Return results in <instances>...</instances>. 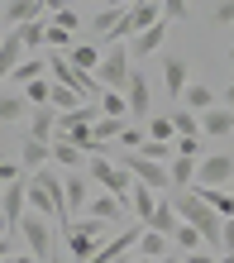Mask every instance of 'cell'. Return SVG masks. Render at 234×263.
<instances>
[{"label": "cell", "mask_w": 234, "mask_h": 263, "mask_svg": "<svg viewBox=\"0 0 234 263\" xmlns=\"http://www.w3.org/2000/svg\"><path fill=\"white\" fill-rule=\"evenodd\" d=\"M129 211H134V220H139V225H148V220H153V211H158V192L139 182L134 196H129Z\"/></svg>", "instance_id": "2e32d148"}, {"label": "cell", "mask_w": 234, "mask_h": 263, "mask_svg": "<svg viewBox=\"0 0 234 263\" xmlns=\"http://www.w3.org/2000/svg\"><path fill=\"white\" fill-rule=\"evenodd\" d=\"M139 263H158V258H144V254H139Z\"/></svg>", "instance_id": "681fc988"}, {"label": "cell", "mask_w": 234, "mask_h": 263, "mask_svg": "<svg viewBox=\"0 0 234 263\" xmlns=\"http://www.w3.org/2000/svg\"><path fill=\"white\" fill-rule=\"evenodd\" d=\"M5 258H10V239L0 235V263H5Z\"/></svg>", "instance_id": "f6af8a7d"}, {"label": "cell", "mask_w": 234, "mask_h": 263, "mask_svg": "<svg viewBox=\"0 0 234 263\" xmlns=\"http://www.w3.org/2000/svg\"><path fill=\"white\" fill-rule=\"evenodd\" d=\"M91 182H96V192L120 196V201H124V211H129V196H134V187H139V182L124 173L120 163H110L105 153H91Z\"/></svg>", "instance_id": "3957f363"}, {"label": "cell", "mask_w": 234, "mask_h": 263, "mask_svg": "<svg viewBox=\"0 0 234 263\" xmlns=\"http://www.w3.org/2000/svg\"><path fill=\"white\" fill-rule=\"evenodd\" d=\"M57 115H62V110H53V105H34V115H29V134L43 139V144L57 139Z\"/></svg>", "instance_id": "9a60e30c"}, {"label": "cell", "mask_w": 234, "mask_h": 263, "mask_svg": "<svg viewBox=\"0 0 234 263\" xmlns=\"http://www.w3.org/2000/svg\"><path fill=\"white\" fill-rule=\"evenodd\" d=\"M210 24L215 29H229L234 24V0H215V5H210Z\"/></svg>", "instance_id": "e575fe53"}, {"label": "cell", "mask_w": 234, "mask_h": 263, "mask_svg": "<svg viewBox=\"0 0 234 263\" xmlns=\"http://www.w3.org/2000/svg\"><path fill=\"white\" fill-rule=\"evenodd\" d=\"M167 249H172V239H167V235L144 230V239H139V254H144V258H167Z\"/></svg>", "instance_id": "4316f807"}, {"label": "cell", "mask_w": 234, "mask_h": 263, "mask_svg": "<svg viewBox=\"0 0 234 263\" xmlns=\"http://www.w3.org/2000/svg\"><path fill=\"white\" fill-rule=\"evenodd\" d=\"M201 134L229 139V134H234V110H229V105H215V110H206V115H201Z\"/></svg>", "instance_id": "4fadbf2b"}, {"label": "cell", "mask_w": 234, "mask_h": 263, "mask_svg": "<svg viewBox=\"0 0 234 263\" xmlns=\"http://www.w3.org/2000/svg\"><path fill=\"white\" fill-rule=\"evenodd\" d=\"M82 158H91L86 148H76V144H67V139H53V163H57V167H76Z\"/></svg>", "instance_id": "f1b7e54d"}, {"label": "cell", "mask_w": 234, "mask_h": 263, "mask_svg": "<svg viewBox=\"0 0 234 263\" xmlns=\"http://www.w3.org/2000/svg\"><path fill=\"white\" fill-rule=\"evenodd\" d=\"M48 48L53 53H72V34H67V29H57L53 20H48Z\"/></svg>", "instance_id": "74e56055"}, {"label": "cell", "mask_w": 234, "mask_h": 263, "mask_svg": "<svg viewBox=\"0 0 234 263\" xmlns=\"http://www.w3.org/2000/svg\"><path fill=\"white\" fill-rule=\"evenodd\" d=\"M229 63H234V43H229Z\"/></svg>", "instance_id": "f907efd6"}, {"label": "cell", "mask_w": 234, "mask_h": 263, "mask_svg": "<svg viewBox=\"0 0 234 263\" xmlns=\"http://www.w3.org/2000/svg\"><path fill=\"white\" fill-rule=\"evenodd\" d=\"M120 20H124V10H115V5H105V10L96 14V20H91V34H105V39H110Z\"/></svg>", "instance_id": "836d02e7"}, {"label": "cell", "mask_w": 234, "mask_h": 263, "mask_svg": "<svg viewBox=\"0 0 234 263\" xmlns=\"http://www.w3.org/2000/svg\"><path fill=\"white\" fill-rule=\"evenodd\" d=\"M10 158V144H5V139H0V163H5Z\"/></svg>", "instance_id": "bcb514c9"}, {"label": "cell", "mask_w": 234, "mask_h": 263, "mask_svg": "<svg viewBox=\"0 0 234 263\" xmlns=\"http://www.w3.org/2000/svg\"><path fill=\"white\" fill-rule=\"evenodd\" d=\"M129 77H134V67H129V43H110L105 48V58H101V67H96V82L105 86V91H129Z\"/></svg>", "instance_id": "277c9868"}, {"label": "cell", "mask_w": 234, "mask_h": 263, "mask_svg": "<svg viewBox=\"0 0 234 263\" xmlns=\"http://www.w3.org/2000/svg\"><path fill=\"white\" fill-rule=\"evenodd\" d=\"M0 192H5V182H0Z\"/></svg>", "instance_id": "816d5d0a"}, {"label": "cell", "mask_w": 234, "mask_h": 263, "mask_svg": "<svg viewBox=\"0 0 234 263\" xmlns=\"http://www.w3.org/2000/svg\"><path fill=\"white\" fill-rule=\"evenodd\" d=\"M172 244H177V249H182V254H196V249H201V230L182 220V225L172 230Z\"/></svg>", "instance_id": "d6a6232c"}, {"label": "cell", "mask_w": 234, "mask_h": 263, "mask_svg": "<svg viewBox=\"0 0 234 263\" xmlns=\"http://www.w3.org/2000/svg\"><path fill=\"white\" fill-rule=\"evenodd\" d=\"M105 5H110V0H105Z\"/></svg>", "instance_id": "db71d44e"}, {"label": "cell", "mask_w": 234, "mask_h": 263, "mask_svg": "<svg viewBox=\"0 0 234 263\" xmlns=\"http://www.w3.org/2000/svg\"><path fill=\"white\" fill-rule=\"evenodd\" d=\"M43 14H48V10H43L38 0H10L5 24H10V29H20V24H29V20H43Z\"/></svg>", "instance_id": "ffe728a7"}, {"label": "cell", "mask_w": 234, "mask_h": 263, "mask_svg": "<svg viewBox=\"0 0 234 263\" xmlns=\"http://www.w3.org/2000/svg\"><path fill=\"white\" fill-rule=\"evenodd\" d=\"M43 77H48V63H43V58H24V63L14 67V82H20V86H29V82H43Z\"/></svg>", "instance_id": "f546056e"}, {"label": "cell", "mask_w": 234, "mask_h": 263, "mask_svg": "<svg viewBox=\"0 0 234 263\" xmlns=\"http://www.w3.org/2000/svg\"><path fill=\"white\" fill-rule=\"evenodd\" d=\"M163 14L167 20H186V0H163Z\"/></svg>", "instance_id": "60d3db41"}, {"label": "cell", "mask_w": 234, "mask_h": 263, "mask_svg": "<svg viewBox=\"0 0 234 263\" xmlns=\"http://www.w3.org/2000/svg\"><path fill=\"white\" fill-rule=\"evenodd\" d=\"M105 239H110V225H105V220H96V215L72 220V225H67V254H72V263H86Z\"/></svg>", "instance_id": "7a4b0ae2"}, {"label": "cell", "mask_w": 234, "mask_h": 263, "mask_svg": "<svg viewBox=\"0 0 234 263\" xmlns=\"http://www.w3.org/2000/svg\"><path fill=\"white\" fill-rule=\"evenodd\" d=\"M124 20H129L134 39H139V34H144V29H153L158 20H167V14H163V0H134V5L124 10Z\"/></svg>", "instance_id": "30bf717a"}, {"label": "cell", "mask_w": 234, "mask_h": 263, "mask_svg": "<svg viewBox=\"0 0 234 263\" xmlns=\"http://www.w3.org/2000/svg\"><path fill=\"white\" fill-rule=\"evenodd\" d=\"M67 58H72V63L82 67V72H91V77H96V67H101V58H105V53L96 48V43H72V53H67Z\"/></svg>", "instance_id": "cb8c5ba5"}, {"label": "cell", "mask_w": 234, "mask_h": 263, "mask_svg": "<svg viewBox=\"0 0 234 263\" xmlns=\"http://www.w3.org/2000/svg\"><path fill=\"white\" fill-rule=\"evenodd\" d=\"M148 144V129H134V125H124V134H120V148H129V153H139Z\"/></svg>", "instance_id": "8d00e7d4"}, {"label": "cell", "mask_w": 234, "mask_h": 263, "mask_svg": "<svg viewBox=\"0 0 234 263\" xmlns=\"http://www.w3.org/2000/svg\"><path fill=\"white\" fill-rule=\"evenodd\" d=\"M163 86H167V96H186V86H191V63L177 53H167V63H163Z\"/></svg>", "instance_id": "9c48e42d"}, {"label": "cell", "mask_w": 234, "mask_h": 263, "mask_svg": "<svg viewBox=\"0 0 234 263\" xmlns=\"http://www.w3.org/2000/svg\"><path fill=\"white\" fill-rule=\"evenodd\" d=\"M124 125H129V120H110V115H101L96 125H91V139H96V144H120Z\"/></svg>", "instance_id": "d4e9b609"}, {"label": "cell", "mask_w": 234, "mask_h": 263, "mask_svg": "<svg viewBox=\"0 0 234 263\" xmlns=\"http://www.w3.org/2000/svg\"><path fill=\"white\" fill-rule=\"evenodd\" d=\"M20 235H24V249L48 263L53 258V220L48 215H38V211H29L24 220H20Z\"/></svg>", "instance_id": "5b68a950"}, {"label": "cell", "mask_w": 234, "mask_h": 263, "mask_svg": "<svg viewBox=\"0 0 234 263\" xmlns=\"http://www.w3.org/2000/svg\"><path fill=\"white\" fill-rule=\"evenodd\" d=\"M96 105H101V115H110V120H129V101H124L120 91H105Z\"/></svg>", "instance_id": "1f68e13d"}, {"label": "cell", "mask_w": 234, "mask_h": 263, "mask_svg": "<svg viewBox=\"0 0 234 263\" xmlns=\"http://www.w3.org/2000/svg\"><path fill=\"white\" fill-rule=\"evenodd\" d=\"M14 34H20L24 53H34V48H43V43H48V20H29V24L14 29Z\"/></svg>", "instance_id": "7402d4cb"}, {"label": "cell", "mask_w": 234, "mask_h": 263, "mask_svg": "<svg viewBox=\"0 0 234 263\" xmlns=\"http://www.w3.org/2000/svg\"><path fill=\"white\" fill-rule=\"evenodd\" d=\"M53 24H57V29H67V34H76V29H82V14H76L72 5H62V10L53 14Z\"/></svg>", "instance_id": "f35d334b"}, {"label": "cell", "mask_w": 234, "mask_h": 263, "mask_svg": "<svg viewBox=\"0 0 234 263\" xmlns=\"http://www.w3.org/2000/svg\"><path fill=\"white\" fill-rule=\"evenodd\" d=\"M172 125H177V139H201V115L186 110V105L172 110Z\"/></svg>", "instance_id": "484cf974"}, {"label": "cell", "mask_w": 234, "mask_h": 263, "mask_svg": "<svg viewBox=\"0 0 234 263\" xmlns=\"http://www.w3.org/2000/svg\"><path fill=\"white\" fill-rule=\"evenodd\" d=\"M20 63H24V43H20V34H5V43H0V82L14 77Z\"/></svg>", "instance_id": "ac0fdd59"}, {"label": "cell", "mask_w": 234, "mask_h": 263, "mask_svg": "<svg viewBox=\"0 0 234 263\" xmlns=\"http://www.w3.org/2000/svg\"><path fill=\"white\" fill-rule=\"evenodd\" d=\"M86 215H96V220H105V225H124V201L110 196V192H96L91 206H86Z\"/></svg>", "instance_id": "7c38bea8"}, {"label": "cell", "mask_w": 234, "mask_h": 263, "mask_svg": "<svg viewBox=\"0 0 234 263\" xmlns=\"http://www.w3.org/2000/svg\"><path fill=\"white\" fill-rule=\"evenodd\" d=\"M220 105H229V110H234V82H229V86L220 91Z\"/></svg>", "instance_id": "ee69618b"}, {"label": "cell", "mask_w": 234, "mask_h": 263, "mask_svg": "<svg viewBox=\"0 0 234 263\" xmlns=\"http://www.w3.org/2000/svg\"><path fill=\"white\" fill-rule=\"evenodd\" d=\"M110 5H115V10H129V5H134V0H110Z\"/></svg>", "instance_id": "7dc6e473"}, {"label": "cell", "mask_w": 234, "mask_h": 263, "mask_svg": "<svg viewBox=\"0 0 234 263\" xmlns=\"http://www.w3.org/2000/svg\"><path fill=\"white\" fill-rule=\"evenodd\" d=\"M148 139H163V144H177V125H172V115H148Z\"/></svg>", "instance_id": "4dcf8cb0"}, {"label": "cell", "mask_w": 234, "mask_h": 263, "mask_svg": "<svg viewBox=\"0 0 234 263\" xmlns=\"http://www.w3.org/2000/svg\"><path fill=\"white\" fill-rule=\"evenodd\" d=\"M201 139H177V158H201Z\"/></svg>", "instance_id": "ab89813d"}, {"label": "cell", "mask_w": 234, "mask_h": 263, "mask_svg": "<svg viewBox=\"0 0 234 263\" xmlns=\"http://www.w3.org/2000/svg\"><path fill=\"white\" fill-rule=\"evenodd\" d=\"M124 173H129L134 182H144V187H153V192H172V173H167V163H153V158H144V153H124Z\"/></svg>", "instance_id": "8992f818"}, {"label": "cell", "mask_w": 234, "mask_h": 263, "mask_svg": "<svg viewBox=\"0 0 234 263\" xmlns=\"http://www.w3.org/2000/svg\"><path fill=\"white\" fill-rule=\"evenodd\" d=\"M234 249V215H225V254Z\"/></svg>", "instance_id": "7bdbcfd3"}, {"label": "cell", "mask_w": 234, "mask_h": 263, "mask_svg": "<svg viewBox=\"0 0 234 263\" xmlns=\"http://www.w3.org/2000/svg\"><path fill=\"white\" fill-rule=\"evenodd\" d=\"M29 211H38V215H48V220H57L62 230L72 225L67 196H62V177L53 173V167H38V173L29 177Z\"/></svg>", "instance_id": "6da1fadb"}, {"label": "cell", "mask_w": 234, "mask_h": 263, "mask_svg": "<svg viewBox=\"0 0 234 263\" xmlns=\"http://www.w3.org/2000/svg\"><path fill=\"white\" fill-rule=\"evenodd\" d=\"M24 96H29V105H48L53 82H48V77H43V82H29V86H24Z\"/></svg>", "instance_id": "d590c367"}, {"label": "cell", "mask_w": 234, "mask_h": 263, "mask_svg": "<svg viewBox=\"0 0 234 263\" xmlns=\"http://www.w3.org/2000/svg\"><path fill=\"white\" fill-rule=\"evenodd\" d=\"M48 105H53V110H62V115H67V110H82V96H76V91L72 86H62V82H53V96H48Z\"/></svg>", "instance_id": "83f0119b"}, {"label": "cell", "mask_w": 234, "mask_h": 263, "mask_svg": "<svg viewBox=\"0 0 234 263\" xmlns=\"http://www.w3.org/2000/svg\"><path fill=\"white\" fill-rule=\"evenodd\" d=\"M0 43H5V34H0Z\"/></svg>", "instance_id": "f5cc1de1"}, {"label": "cell", "mask_w": 234, "mask_h": 263, "mask_svg": "<svg viewBox=\"0 0 234 263\" xmlns=\"http://www.w3.org/2000/svg\"><path fill=\"white\" fill-rule=\"evenodd\" d=\"M229 182H234V153H210V158H201V167H196V187L191 192L229 187Z\"/></svg>", "instance_id": "52a82bcc"}, {"label": "cell", "mask_w": 234, "mask_h": 263, "mask_svg": "<svg viewBox=\"0 0 234 263\" xmlns=\"http://www.w3.org/2000/svg\"><path fill=\"white\" fill-rule=\"evenodd\" d=\"M177 225H182V215H177V206H172V192H167V201H158V211H153L148 230H158V235L172 239V230H177Z\"/></svg>", "instance_id": "d6986e66"}, {"label": "cell", "mask_w": 234, "mask_h": 263, "mask_svg": "<svg viewBox=\"0 0 234 263\" xmlns=\"http://www.w3.org/2000/svg\"><path fill=\"white\" fill-rule=\"evenodd\" d=\"M48 158H53V148L43 144V139H34V134H24V139H20V163L29 167V173H38V167H48Z\"/></svg>", "instance_id": "5bb4252c"}, {"label": "cell", "mask_w": 234, "mask_h": 263, "mask_svg": "<svg viewBox=\"0 0 234 263\" xmlns=\"http://www.w3.org/2000/svg\"><path fill=\"white\" fill-rule=\"evenodd\" d=\"M182 105H186V110H196V115H206V110H215V91L206 82H191V86H186V96H182Z\"/></svg>", "instance_id": "44dd1931"}, {"label": "cell", "mask_w": 234, "mask_h": 263, "mask_svg": "<svg viewBox=\"0 0 234 263\" xmlns=\"http://www.w3.org/2000/svg\"><path fill=\"white\" fill-rule=\"evenodd\" d=\"M163 39H167V20H158L153 29H144V34L129 43V53H134V58H148V53H158V48H163Z\"/></svg>", "instance_id": "e0dca14e"}, {"label": "cell", "mask_w": 234, "mask_h": 263, "mask_svg": "<svg viewBox=\"0 0 234 263\" xmlns=\"http://www.w3.org/2000/svg\"><path fill=\"white\" fill-rule=\"evenodd\" d=\"M158 263H182V258H172V254H167V258H158Z\"/></svg>", "instance_id": "c3c4849f"}, {"label": "cell", "mask_w": 234, "mask_h": 263, "mask_svg": "<svg viewBox=\"0 0 234 263\" xmlns=\"http://www.w3.org/2000/svg\"><path fill=\"white\" fill-rule=\"evenodd\" d=\"M34 105H29V96L24 91H14V96H0V125H14L20 115H29Z\"/></svg>", "instance_id": "603a6c76"}, {"label": "cell", "mask_w": 234, "mask_h": 263, "mask_svg": "<svg viewBox=\"0 0 234 263\" xmlns=\"http://www.w3.org/2000/svg\"><path fill=\"white\" fill-rule=\"evenodd\" d=\"M124 101H129V120H134V115H144V120L153 115V86H148V77H144V72H134V77H129V91H124Z\"/></svg>", "instance_id": "8fae6325"}, {"label": "cell", "mask_w": 234, "mask_h": 263, "mask_svg": "<svg viewBox=\"0 0 234 263\" xmlns=\"http://www.w3.org/2000/svg\"><path fill=\"white\" fill-rule=\"evenodd\" d=\"M62 196H67V215L76 220V215L91 206V196H96V182L82 177V173H67V177H62Z\"/></svg>", "instance_id": "ba28073f"}, {"label": "cell", "mask_w": 234, "mask_h": 263, "mask_svg": "<svg viewBox=\"0 0 234 263\" xmlns=\"http://www.w3.org/2000/svg\"><path fill=\"white\" fill-rule=\"evenodd\" d=\"M182 263H220V258H210V249H196V254H186Z\"/></svg>", "instance_id": "b9f144b4"}]
</instances>
